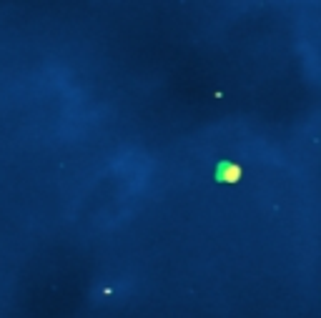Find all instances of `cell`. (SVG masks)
Segmentation results:
<instances>
[{"mask_svg": "<svg viewBox=\"0 0 321 318\" xmlns=\"http://www.w3.org/2000/svg\"><path fill=\"white\" fill-rule=\"evenodd\" d=\"M218 173H224V175H218V180H238L241 178L238 168H218Z\"/></svg>", "mask_w": 321, "mask_h": 318, "instance_id": "1", "label": "cell"}]
</instances>
